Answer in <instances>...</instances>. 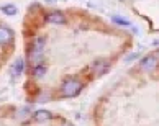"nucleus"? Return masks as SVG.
<instances>
[{
    "label": "nucleus",
    "mask_w": 159,
    "mask_h": 126,
    "mask_svg": "<svg viewBox=\"0 0 159 126\" xmlns=\"http://www.w3.org/2000/svg\"><path fill=\"white\" fill-rule=\"evenodd\" d=\"M23 67H25V62H23L21 57H18V59H16V62H15V65H13V70H11V72H13V75L18 77L23 72Z\"/></svg>",
    "instance_id": "6e6552de"
},
{
    "label": "nucleus",
    "mask_w": 159,
    "mask_h": 126,
    "mask_svg": "<svg viewBox=\"0 0 159 126\" xmlns=\"http://www.w3.org/2000/svg\"><path fill=\"white\" fill-rule=\"evenodd\" d=\"M2 11H3V13H7V15H15L16 13V7H13V5H3Z\"/></svg>",
    "instance_id": "9d476101"
},
{
    "label": "nucleus",
    "mask_w": 159,
    "mask_h": 126,
    "mask_svg": "<svg viewBox=\"0 0 159 126\" xmlns=\"http://www.w3.org/2000/svg\"><path fill=\"white\" fill-rule=\"evenodd\" d=\"M43 47H44V39L38 38L36 41H34V44L31 46V49H30V62L31 64H36L39 61L41 54H43Z\"/></svg>",
    "instance_id": "f03ea898"
},
{
    "label": "nucleus",
    "mask_w": 159,
    "mask_h": 126,
    "mask_svg": "<svg viewBox=\"0 0 159 126\" xmlns=\"http://www.w3.org/2000/svg\"><path fill=\"white\" fill-rule=\"evenodd\" d=\"M44 72H46V69L43 67V65H34V70H33L34 77H43Z\"/></svg>",
    "instance_id": "9b49d317"
},
{
    "label": "nucleus",
    "mask_w": 159,
    "mask_h": 126,
    "mask_svg": "<svg viewBox=\"0 0 159 126\" xmlns=\"http://www.w3.org/2000/svg\"><path fill=\"white\" fill-rule=\"evenodd\" d=\"M82 90V83L79 80H75V79H69L62 83V87H61V92H62V97H75L79 92Z\"/></svg>",
    "instance_id": "f257e3e1"
},
{
    "label": "nucleus",
    "mask_w": 159,
    "mask_h": 126,
    "mask_svg": "<svg viewBox=\"0 0 159 126\" xmlns=\"http://www.w3.org/2000/svg\"><path fill=\"white\" fill-rule=\"evenodd\" d=\"M156 67H157V57L156 56H146L141 61V70H144V72H152Z\"/></svg>",
    "instance_id": "7ed1b4c3"
},
{
    "label": "nucleus",
    "mask_w": 159,
    "mask_h": 126,
    "mask_svg": "<svg viewBox=\"0 0 159 126\" xmlns=\"http://www.w3.org/2000/svg\"><path fill=\"white\" fill-rule=\"evenodd\" d=\"M11 39H13V33H11V29L0 26V44H8Z\"/></svg>",
    "instance_id": "39448f33"
},
{
    "label": "nucleus",
    "mask_w": 159,
    "mask_h": 126,
    "mask_svg": "<svg viewBox=\"0 0 159 126\" xmlns=\"http://www.w3.org/2000/svg\"><path fill=\"white\" fill-rule=\"evenodd\" d=\"M46 20L49 23H54V25H64V23H66V16H64L61 11H51V13H48V16H46Z\"/></svg>",
    "instance_id": "20e7f679"
},
{
    "label": "nucleus",
    "mask_w": 159,
    "mask_h": 126,
    "mask_svg": "<svg viewBox=\"0 0 159 126\" xmlns=\"http://www.w3.org/2000/svg\"><path fill=\"white\" fill-rule=\"evenodd\" d=\"M111 21L115 23V25H121V26H131V23H129L128 20H125V18H121V16H111Z\"/></svg>",
    "instance_id": "1a4fd4ad"
},
{
    "label": "nucleus",
    "mask_w": 159,
    "mask_h": 126,
    "mask_svg": "<svg viewBox=\"0 0 159 126\" xmlns=\"http://www.w3.org/2000/svg\"><path fill=\"white\" fill-rule=\"evenodd\" d=\"M51 118H52V115L48 110H39V111L34 113V119H36V121H48Z\"/></svg>",
    "instance_id": "0eeeda50"
},
{
    "label": "nucleus",
    "mask_w": 159,
    "mask_h": 126,
    "mask_svg": "<svg viewBox=\"0 0 159 126\" xmlns=\"http://www.w3.org/2000/svg\"><path fill=\"white\" fill-rule=\"evenodd\" d=\"M92 69H93V74L98 77V75H102V74H105V72H107L108 64L105 62V61H97L95 64L92 65Z\"/></svg>",
    "instance_id": "423d86ee"
}]
</instances>
